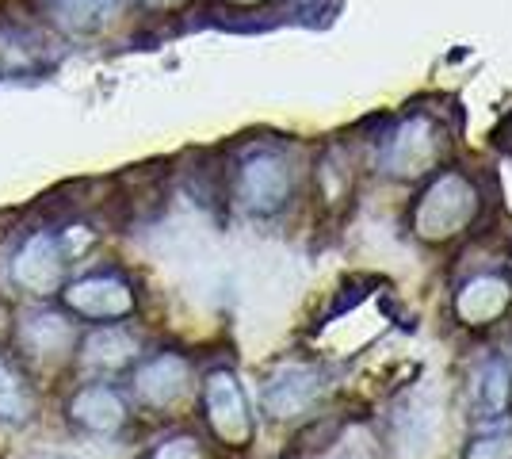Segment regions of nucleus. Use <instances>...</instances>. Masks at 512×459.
I'll use <instances>...</instances> for the list:
<instances>
[{
  "label": "nucleus",
  "mask_w": 512,
  "mask_h": 459,
  "mask_svg": "<svg viewBox=\"0 0 512 459\" xmlns=\"http://www.w3.org/2000/svg\"><path fill=\"white\" fill-rule=\"evenodd\" d=\"M188 383H192V368L176 352H161V356H153L146 364H138V372H134V394L150 410L176 406L188 394Z\"/></svg>",
  "instance_id": "6e6552de"
},
{
  "label": "nucleus",
  "mask_w": 512,
  "mask_h": 459,
  "mask_svg": "<svg viewBox=\"0 0 512 459\" xmlns=\"http://www.w3.org/2000/svg\"><path fill=\"white\" fill-rule=\"evenodd\" d=\"M16 341H20L23 356L35 364H62L65 356L77 349V329L58 310H35V314L20 318Z\"/></svg>",
  "instance_id": "0eeeda50"
},
{
  "label": "nucleus",
  "mask_w": 512,
  "mask_h": 459,
  "mask_svg": "<svg viewBox=\"0 0 512 459\" xmlns=\"http://www.w3.org/2000/svg\"><path fill=\"white\" fill-rule=\"evenodd\" d=\"M35 8L62 35H96L119 16L123 0H35Z\"/></svg>",
  "instance_id": "f8f14e48"
},
{
  "label": "nucleus",
  "mask_w": 512,
  "mask_h": 459,
  "mask_svg": "<svg viewBox=\"0 0 512 459\" xmlns=\"http://www.w3.org/2000/svg\"><path fill=\"white\" fill-rule=\"evenodd\" d=\"M512 306V284L497 272H482L459 287L455 295V318L470 329H482L497 322L505 310Z\"/></svg>",
  "instance_id": "9d476101"
},
{
  "label": "nucleus",
  "mask_w": 512,
  "mask_h": 459,
  "mask_svg": "<svg viewBox=\"0 0 512 459\" xmlns=\"http://www.w3.org/2000/svg\"><path fill=\"white\" fill-rule=\"evenodd\" d=\"M62 299L77 318H88V322H123L138 306L134 287L115 272H96L77 284H65Z\"/></svg>",
  "instance_id": "423d86ee"
},
{
  "label": "nucleus",
  "mask_w": 512,
  "mask_h": 459,
  "mask_svg": "<svg viewBox=\"0 0 512 459\" xmlns=\"http://www.w3.org/2000/svg\"><path fill=\"white\" fill-rule=\"evenodd\" d=\"M138 360V337L119 322H104L81 341V364L88 372H123Z\"/></svg>",
  "instance_id": "ddd939ff"
},
{
  "label": "nucleus",
  "mask_w": 512,
  "mask_h": 459,
  "mask_svg": "<svg viewBox=\"0 0 512 459\" xmlns=\"http://www.w3.org/2000/svg\"><path fill=\"white\" fill-rule=\"evenodd\" d=\"M150 459H203V448L195 437H169L153 448Z\"/></svg>",
  "instance_id": "f3484780"
},
{
  "label": "nucleus",
  "mask_w": 512,
  "mask_h": 459,
  "mask_svg": "<svg viewBox=\"0 0 512 459\" xmlns=\"http://www.w3.org/2000/svg\"><path fill=\"white\" fill-rule=\"evenodd\" d=\"M203 417H207V425L218 437V444L249 448V440L256 433V421L253 410H249V398H245L234 372L218 368V372L207 375V383H203Z\"/></svg>",
  "instance_id": "20e7f679"
},
{
  "label": "nucleus",
  "mask_w": 512,
  "mask_h": 459,
  "mask_svg": "<svg viewBox=\"0 0 512 459\" xmlns=\"http://www.w3.org/2000/svg\"><path fill=\"white\" fill-rule=\"evenodd\" d=\"M467 459H512V429H490L470 440Z\"/></svg>",
  "instance_id": "dca6fc26"
},
{
  "label": "nucleus",
  "mask_w": 512,
  "mask_h": 459,
  "mask_svg": "<svg viewBox=\"0 0 512 459\" xmlns=\"http://www.w3.org/2000/svg\"><path fill=\"white\" fill-rule=\"evenodd\" d=\"M478 207L482 199H478V188L470 184V176L448 169L417 196L409 211V226L421 241H451L474 222Z\"/></svg>",
  "instance_id": "f257e3e1"
},
{
  "label": "nucleus",
  "mask_w": 512,
  "mask_h": 459,
  "mask_svg": "<svg viewBox=\"0 0 512 459\" xmlns=\"http://www.w3.org/2000/svg\"><path fill=\"white\" fill-rule=\"evenodd\" d=\"M31 410H35V398L27 391L23 375L16 372L12 360L0 356V421L4 425H23L31 417Z\"/></svg>",
  "instance_id": "2eb2a0df"
},
{
  "label": "nucleus",
  "mask_w": 512,
  "mask_h": 459,
  "mask_svg": "<svg viewBox=\"0 0 512 459\" xmlns=\"http://www.w3.org/2000/svg\"><path fill=\"white\" fill-rule=\"evenodd\" d=\"M65 268H69V257H65L62 234L39 230V234L23 238V245L12 253L8 276H12V284L20 287L23 295L54 299V295H62L65 287Z\"/></svg>",
  "instance_id": "7ed1b4c3"
},
{
  "label": "nucleus",
  "mask_w": 512,
  "mask_h": 459,
  "mask_svg": "<svg viewBox=\"0 0 512 459\" xmlns=\"http://www.w3.org/2000/svg\"><path fill=\"white\" fill-rule=\"evenodd\" d=\"M321 398V375L306 364H291L268 379L264 387V410L279 421L302 417L306 410H314V402Z\"/></svg>",
  "instance_id": "1a4fd4ad"
},
{
  "label": "nucleus",
  "mask_w": 512,
  "mask_h": 459,
  "mask_svg": "<svg viewBox=\"0 0 512 459\" xmlns=\"http://www.w3.org/2000/svg\"><path fill=\"white\" fill-rule=\"evenodd\" d=\"M69 417L92 437H115L127 425V398L107 383H88L73 394Z\"/></svg>",
  "instance_id": "9b49d317"
},
{
  "label": "nucleus",
  "mask_w": 512,
  "mask_h": 459,
  "mask_svg": "<svg viewBox=\"0 0 512 459\" xmlns=\"http://www.w3.org/2000/svg\"><path fill=\"white\" fill-rule=\"evenodd\" d=\"M512 402V368L505 360H486L474 375V406L478 417L505 414Z\"/></svg>",
  "instance_id": "4468645a"
},
{
  "label": "nucleus",
  "mask_w": 512,
  "mask_h": 459,
  "mask_svg": "<svg viewBox=\"0 0 512 459\" xmlns=\"http://www.w3.org/2000/svg\"><path fill=\"white\" fill-rule=\"evenodd\" d=\"M142 4H146L150 12H180L188 0H142Z\"/></svg>",
  "instance_id": "a211bd4d"
},
{
  "label": "nucleus",
  "mask_w": 512,
  "mask_h": 459,
  "mask_svg": "<svg viewBox=\"0 0 512 459\" xmlns=\"http://www.w3.org/2000/svg\"><path fill=\"white\" fill-rule=\"evenodd\" d=\"M234 8H256V4H264V0H230Z\"/></svg>",
  "instance_id": "6ab92c4d"
},
{
  "label": "nucleus",
  "mask_w": 512,
  "mask_h": 459,
  "mask_svg": "<svg viewBox=\"0 0 512 459\" xmlns=\"http://www.w3.org/2000/svg\"><path fill=\"white\" fill-rule=\"evenodd\" d=\"M291 188H295V169L279 150L264 146V150L241 157L234 176V196L249 215H276L291 199Z\"/></svg>",
  "instance_id": "f03ea898"
},
{
  "label": "nucleus",
  "mask_w": 512,
  "mask_h": 459,
  "mask_svg": "<svg viewBox=\"0 0 512 459\" xmlns=\"http://www.w3.org/2000/svg\"><path fill=\"white\" fill-rule=\"evenodd\" d=\"M444 153V131L432 115H409L406 123H398L394 131L386 134L379 161L390 176H421L436 165V157Z\"/></svg>",
  "instance_id": "39448f33"
}]
</instances>
